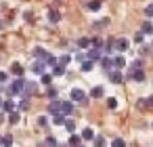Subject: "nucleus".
<instances>
[{
	"label": "nucleus",
	"mask_w": 153,
	"mask_h": 147,
	"mask_svg": "<svg viewBox=\"0 0 153 147\" xmlns=\"http://www.w3.org/2000/svg\"><path fill=\"white\" fill-rule=\"evenodd\" d=\"M0 25H2V23H0Z\"/></svg>",
	"instance_id": "864d4df0"
},
{
	"label": "nucleus",
	"mask_w": 153,
	"mask_h": 147,
	"mask_svg": "<svg viewBox=\"0 0 153 147\" xmlns=\"http://www.w3.org/2000/svg\"><path fill=\"white\" fill-rule=\"evenodd\" d=\"M82 139H84V141H92V139H94V130H92V128H84V130H82Z\"/></svg>",
	"instance_id": "a211bd4d"
},
{
	"label": "nucleus",
	"mask_w": 153,
	"mask_h": 147,
	"mask_svg": "<svg viewBox=\"0 0 153 147\" xmlns=\"http://www.w3.org/2000/svg\"><path fill=\"white\" fill-rule=\"evenodd\" d=\"M61 147H65V145H61Z\"/></svg>",
	"instance_id": "3c124183"
},
{
	"label": "nucleus",
	"mask_w": 153,
	"mask_h": 147,
	"mask_svg": "<svg viewBox=\"0 0 153 147\" xmlns=\"http://www.w3.org/2000/svg\"><path fill=\"white\" fill-rule=\"evenodd\" d=\"M7 78H9V74H4V72H0V84H2V82H7Z\"/></svg>",
	"instance_id": "a18cd8bd"
},
{
	"label": "nucleus",
	"mask_w": 153,
	"mask_h": 147,
	"mask_svg": "<svg viewBox=\"0 0 153 147\" xmlns=\"http://www.w3.org/2000/svg\"><path fill=\"white\" fill-rule=\"evenodd\" d=\"M11 74L17 76V78H23V67H21L19 63H13V65H11Z\"/></svg>",
	"instance_id": "ddd939ff"
},
{
	"label": "nucleus",
	"mask_w": 153,
	"mask_h": 147,
	"mask_svg": "<svg viewBox=\"0 0 153 147\" xmlns=\"http://www.w3.org/2000/svg\"><path fill=\"white\" fill-rule=\"evenodd\" d=\"M65 74V65H55L53 67V76H63Z\"/></svg>",
	"instance_id": "2f4dec72"
},
{
	"label": "nucleus",
	"mask_w": 153,
	"mask_h": 147,
	"mask_svg": "<svg viewBox=\"0 0 153 147\" xmlns=\"http://www.w3.org/2000/svg\"><path fill=\"white\" fill-rule=\"evenodd\" d=\"M25 82L27 80H23V78H17L9 88H7V93L9 95H19V93H23V88H25Z\"/></svg>",
	"instance_id": "f03ea898"
},
{
	"label": "nucleus",
	"mask_w": 153,
	"mask_h": 147,
	"mask_svg": "<svg viewBox=\"0 0 153 147\" xmlns=\"http://www.w3.org/2000/svg\"><path fill=\"white\" fill-rule=\"evenodd\" d=\"M69 97H71L74 103H80V105H86V103H88V97H86V93H84L82 88H71Z\"/></svg>",
	"instance_id": "f257e3e1"
},
{
	"label": "nucleus",
	"mask_w": 153,
	"mask_h": 147,
	"mask_svg": "<svg viewBox=\"0 0 153 147\" xmlns=\"http://www.w3.org/2000/svg\"><path fill=\"white\" fill-rule=\"evenodd\" d=\"M111 147H126V143H124V139H113V143H111Z\"/></svg>",
	"instance_id": "e433bc0d"
},
{
	"label": "nucleus",
	"mask_w": 153,
	"mask_h": 147,
	"mask_svg": "<svg viewBox=\"0 0 153 147\" xmlns=\"http://www.w3.org/2000/svg\"><path fill=\"white\" fill-rule=\"evenodd\" d=\"M109 80H111L113 84H122L124 76H122V72H120V69H111V72H109Z\"/></svg>",
	"instance_id": "423d86ee"
},
{
	"label": "nucleus",
	"mask_w": 153,
	"mask_h": 147,
	"mask_svg": "<svg viewBox=\"0 0 153 147\" xmlns=\"http://www.w3.org/2000/svg\"><path fill=\"white\" fill-rule=\"evenodd\" d=\"M113 67H115V69H122V67H126V59H124L122 55L113 57Z\"/></svg>",
	"instance_id": "f8f14e48"
},
{
	"label": "nucleus",
	"mask_w": 153,
	"mask_h": 147,
	"mask_svg": "<svg viewBox=\"0 0 153 147\" xmlns=\"http://www.w3.org/2000/svg\"><path fill=\"white\" fill-rule=\"evenodd\" d=\"M48 19H51V23H59V21H61V13L53 9V11L48 13Z\"/></svg>",
	"instance_id": "dca6fc26"
},
{
	"label": "nucleus",
	"mask_w": 153,
	"mask_h": 147,
	"mask_svg": "<svg viewBox=\"0 0 153 147\" xmlns=\"http://www.w3.org/2000/svg\"><path fill=\"white\" fill-rule=\"evenodd\" d=\"M80 141H82V137H78V134L71 132V137H69V145H71V147H80Z\"/></svg>",
	"instance_id": "393cba45"
},
{
	"label": "nucleus",
	"mask_w": 153,
	"mask_h": 147,
	"mask_svg": "<svg viewBox=\"0 0 153 147\" xmlns=\"http://www.w3.org/2000/svg\"><path fill=\"white\" fill-rule=\"evenodd\" d=\"M36 93V82H25V88H23V97H30Z\"/></svg>",
	"instance_id": "9d476101"
},
{
	"label": "nucleus",
	"mask_w": 153,
	"mask_h": 147,
	"mask_svg": "<svg viewBox=\"0 0 153 147\" xmlns=\"http://www.w3.org/2000/svg\"><path fill=\"white\" fill-rule=\"evenodd\" d=\"M115 49H117L120 53H124V51L130 49V42H128L126 38H120V40H115Z\"/></svg>",
	"instance_id": "0eeeda50"
},
{
	"label": "nucleus",
	"mask_w": 153,
	"mask_h": 147,
	"mask_svg": "<svg viewBox=\"0 0 153 147\" xmlns=\"http://www.w3.org/2000/svg\"><path fill=\"white\" fill-rule=\"evenodd\" d=\"M90 44H92L90 38H80V40H78V46H80V49H88Z\"/></svg>",
	"instance_id": "c756f323"
},
{
	"label": "nucleus",
	"mask_w": 153,
	"mask_h": 147,
	"mask_svg": "<svg viewBox=\"0 0 153 147\" xmlns=\"http://www.w3.org/2000/svg\"><path fill=\"white\" fill-rule=\"evenodd\" d=\"M128 80H134V82H143V80H145V72H143V69H136V72H128Z\"/></svg>",
	"instance_id": "39448f33"
},
{
	"label": "nucleus",
	"mask_w": 153,
	"mask_h": 147,
	"mask_svg": "<svg viewBox=\"0 0 153 147\" xmlns=\"http://www.w3.org/2000/svg\"><path fill=\"white\" fill-rule=\"evenodd\" d=\"M107 23H109V19H101V21H99V23H94V28H97V30H99V28H105V25H107Z\"/></svg>",
	"instance_id": "c03bdc74"
},
{
	"label": "nucleus",
	"mask_w": 153,
	"mask_h": 147,
	"mask_svg": "<svg viewBox=\"0 0 153 147\" xmlns=\"http://www.w3.org/2000/svg\"><path fill=\"white\" fill-rule=\"evenodd\" d=\"M2 109H4L7 113H11V111H15V101H11V99H7V101H4V105H2Z\"/></svg>",
	"instance_id": "aec40b11"
},
{
	"label": "nucleus",
	"mask_w": 153,
	"mask_h": 147,
	"mask_svg": "<svg viewBox=\"0 0 153 147\" xmlns=\"http://www.w3.org/2000/svg\"><path fill=\"white\" fill-rule=\"evenodd\" d=\"M90 42H92L94 49H103V46H105V42H103L101 38H90Z\"/></svg>",
	"instance_id": "72a5a7b5"
},
{
	"label": "nucleus",
	"mask_w": 153,
	"mask_h": 147,
	"mask_svg": "<svg viewBox=\"0 0 153 147\" xmlns=\"http://www.w3.org/2000/svg\"><path fill=\"white\" fill-rule=\"evenodd\" d=\"M44 65H46V63L38 59V61L32 65V72H34V74H38V76H42V74H46V67H44Z\"/></svg>",
	"instance_id": "20e7f679"
},
{
	"label": "nucleus",
	"mask_w": 153,
	"mask_h": 147,
	"mask_svg": "<svg viewBox=\"0 0 153 147\" xmlns=\"http://www.w3.org/2000/svg\"><path fill=\"white\" fill-rule=\"evenodd\" d=\"M147 103H149V107H153V95H151V97H147Z\"/></svg>",
	"instance_id": "49530a36"
},
{
	"label": "nucleus",
	"mask_w": 153,
	"mask_h": 147,
	"mask_svg": "<svg viewBox=\"0 0 153 147\" xmlns=\"http://www.w3.org/2000/svg\"><path fill=\"white\" fill-rule=\"evenodd\" d=\"M80 67H82V72H90V69L94 67V61H90V59H86L84 63H80Z\"/></svg>",
	"instance_id": "4be33fe9"
},
{
	"label": "nucleus",
	"mask_w": 153,
	"mask_h": 147,
	"mask_svg": "<svg viewBox=\"0 0 153 147\" xmlns=\"http://www.w3.org/2000/svg\"><path fill=\"white\" fill-rule=\"evenodd\" d=\"M69 63V55H61L59 57V65H67Z\"/></svg>",
	"instance_id": "4c0bfd02"
},
{
	"label": "nucleus",
	"mask_w": 153,
	"mask_h": 147,
	"mask_svg": "<svg viewBox=\"0 0 153 147\" xmlns=\"http://www.w3.org/2000/svg\"><path fill=\"white\" fill-rule=\"evenodd\" d=\"M44 145H46V147H57V139H55V137H46Z\"/></svg>",
	"instance_id": "c9c22d12"
},
{
	"label": "nucleus",
	"mask_w": 153,
	"mask_h": 147,
	"mask_svg": "<svg viewBox=\"0 0 153 147\" xmlns=\"http://www.w3.org/2000/svg\"><path fill=\"white\" fill-rule=\"evenodd\" d=\"M46 97H48L51 101H55V99H57V88H53V86H46Z\"/></svg>",
	"instance_id": "c85d7f7f"
},
{
	"label": "nucleus",
	"mask_w": 153,
	"mask_h": 147,
	"mask_svg": "<svg viewBox=\"0 0 153 147\" xmlns=\"http://www.w3.org/2000/svg\"><path fill=\"white\" fill-rule=\"evenodd\" d=\"M92 143H94V147H105V137L103 134H97L92 139Z\"/></svg>",
	"instance_id": "a878e982"
},
{
	"label": "nucleus",
	"mask_w": 153,
	"mask_h": 147,
	"mask_svg": "<svg viewBox=\"0 0 153 147\" xmlns=\"http://www.w3.org/2000/svg\"><path fill=\"white\" fill-rule=\"evenodd\" d=\"M101 65H103V69L111 72V67H113V59H111V57H103V59H101Z\"/></svg>",
	"instance_id": "2eb2a0df"
},
{
	"label": "nucleus",
	"mask_w": 153,
	"mask_h": 147,
	"mask_svg": "<svg viewBox=\"0 0 153 147\" xmlns=\"http://www.w3.org/2000/svg\"><path fill=\"white\" fill-rule=\"evenodd\" d=\"M107 107H109V109H115V107H117V101H115L113 97H111V99H107Z\"/></svg>",
	"instance_id": "58836bf2"
},
{
	"label": "nucleus",
	"mask_w": 153,
	"mask_h": 147,
	"mask_svg": "<svg viewBox=\"0 0 153 147\" xmlns=\"http://www.w3.org/2000/svg\"><path fill=\"white\" fill-rule=\"evenodd\" d=\"M44 63H46V65H53V67H55V65H59V59H57V57H53V55H48V57L44 59Z\"/></svg>",
	"instance_id": "7c9ffc66"
},
{
	"label": "nucleus",
	"mask_w": 153,
	"mask_h": 147,
	"mask_svg": "<svg viewBox=\"0 0 153 147\" xmlns=\"http://www.w3.org/2000/svg\"><path fill=\"white\" fill-rule=\"evenodd\" d=\"M143 38H145V34H143V32H136V34H134V42H138V44H140V42H143Z\"/></svg>",
	"instance_id": "ea45409f"
},
{
	"label": "nucleus",
	"mask_w": 153,
	"mask_h": 147,
	"mask_svg": "<svg viewBox=\"0 0 153 147\" xmlns=\"http://www.w3.org/2000/svg\"><path fill=\"white\" fill-rule=\"evenodd\" d=\"M11 145H13V137H11V134H7V137H4V145H2V147H11Z\"/></svg>",
	"instance_id": "79ce46f5"
},
{
	"label": "nucleus",
	"mask_w": 153,
	"mask_h": 147,
	"mask_svg": "<svg viewBox=\"0 0 153 147\" xmlns=\"http://www.w3.org/2000/svg\"><path fill=\"white\" fill-rule=\"evenodd\" d=\"M38 124H40V126H48V118H46V116H40V118H38Z\"/></svg>",
	"instance_id": "a19ab883"
},
{
	"label": "nucleus",
	"mask_w": 153,
	"mask_h": 147,
	"mask_svg": "<svg viewBox=\"0 0 153 147\" xmlns=\"http://www.w3.org/2000/svg\"><path fill=\"white\" fill-rule=\"evenodd\" d=\"M113 46H115V40H113V38H109V40L105 42L103 51H105V53H111V51H113Z\"/></svg>",
	"instance_id": "bb28decb"
},
{
	"label": "nucleus",
	"mask_w": 153,
	"mask_h": 147,
	"mask_svg": "<svg viewBox=\"0 0 153 147\" xmlns=\"http://www.w3.org/2000/svg\"><path fill=\"white\" fill-rule=\"evenodd\" d=\"M48 113H53V116L61 113V101H51V105H48Z\"/></svg>",
	"instance_id": "1a4fd4ad"
},
{
	"label": "nucleus",
	"mask_w": 153,
	"mask_h": 147,
	"mask_svg": "<svg viewBox=\"0 0 153 147\" xmlns=\"http://www.w3.org/2000/svg\"><path fill=\"white\" fill-rule=\"evenodd\" d=\"M0 145H4V137H0Z\"/></svg>",
	"instance_id": "de8ad7c7"
},
{
	"label": "nucleus",
	"mask_w": 153,
	"mask_h": 147,
	"mask_svg": "<svg viewBox=\"0 0 153 147\" xmlns=\"http://www.w3.org/2000/svg\"><path fill=\"white\" fill-rule=\"evenodd\" d=\"M145 15H147L149 19L153 17V4H147V9H145Z\"/></svg>",
	"instance_id": "37998d69"
},
{
	"label": "nucleus",
	"mask_w": 153,
	"mask_h": 147,
	"mask_svg": "<svg viewBox=\"0 0 153 147\" xmlns=\"http://www.w3.org/2000/svg\"><path fill=\"white\" fill-rule=\"evenodd\" d=\"M53 78H55L53 74H42V76H40V82H42L44 86H51V84H53Z\"/></svg>",
	"instance_id": "f3484780"
},
{
	"label": "nucleus",
	"mask_w": 153,
	"mask_h": 147,
	"mask_svg": "<svg viewBox=\"0 0 153 147\" xmlns=\"http://www.w3.org/2000/svg\"><path fill=\"white\" fill-rule=\"evenodd\" d=\"M2 120H4V113H0V122H2Z\"/></svg>",
	"instance_id": "09e8293b"
},
{
	"label": "nucleus",
	"mask_w": 153,
	"mask_h": 147,
	"mask_svg": "<svg viewBox=\"0 0 153 147\" xmlns=\"http://www.w3.org/2000/svg\"><path fill=\"white\" fill-rule=\"evenodd\" d=\"M136 69H143V61H140V59L132 61V63H130V69H128V72H136Z\"/></svg>",
	"instance_id": "cd10ccee"
},
{
	"label": "nucleus",
	"mask_w": 153,
	"mask_h": 147,
	"mask_svg": "<svg viewBox=\"0 0 153 147\" xmlns=\"http://www.w3.org/2000/svg\"><path fill=\"white\" fill-rule=\"evenodd\" d=\"M19 109H21V111H27V109H30V99H27V97L19 103Z\"/></svg>",
	"instance_id": "f704fd0d"
},
{
	"label": "nucleus",
	"mask_w": 153,
	"mask_h": 147,
	"mask_svg": "<svg viewBox=\"0 0 153 147\" xmlns=\"http://www.w3.org/2000/svg\"><path fill=\"white\" fill-rule=\"evenodd\" d=\"M88 59L94 61V63L101 61V59H103V49H90V51H88Z\"/></svg>",
	"instance_id": "7ed1b4c3"
},
{
	"label": "nucleus",
	"mask_w": 153,
	"mask_h": 147,
	"mask_svg": "<svg viewBox=\"0 0 153 147\" xmlns=\"http://www.w3.org/2000/svg\"><path fill=\"white\" fill-rule=\"evenodd\" d=\"M65 120H67V118H65L63 113H57V116H53V122H55L57 126H63V124H65Z\"/></svg>",
	"instance_id": "b1692460"
},
{
	"label": "nucleus",
	"mask_w": 153,
	"mask_h": 147,
	"mask_svg": "<svg viewBox=\"0 0 153 147\" xmlns=\"http://www.w3.org/2000/svg\"><path fill=\"white\" fill-rule=\"evenodd\" d=\"M2 105H4V101H2V99H0V107H2Z\"/></svg>",
	"instance_id": "8fccbe9b"
},
{
	"label": "nucleus",
	"mask_w": 153,
	"mask_h": 147,
	"mask_svg": "<svg viewBox=\"0 0 153 147\" xmlns=\"http://www.w3.org/2000/svg\"><path fill=\"white\" fill-rule=\"evenodd\" d=\"M103 7V0H90V2H88V9L90 11H99Z\"/></svg>",
	"instance_id": "412c9836"
},
{
	"label": "nucleus",
	"mask_w": 153,
	"mask_h": 147,
	"mask_svg": "<svg viewBox=\"0 0 153 147\" xmlns=\"http://www.w3.org/2000/svg\"><path fill=\"white\" fill-rule=\"evenodd\" d=\"M140 32L147 34V36H151V34H153V23H151V21H145L143 28H140Z\"/></svg>",
	"instance_id": "6ab92c4d"
},
{
	"label": "nucleus",
	"mask_w": 153,
	"mask_h": 147,
	"mask_svg": "<svg viewBox=\"0 0 153 147\" xmlns=\"http://www.w3.org/2000/svg\"><path fill=\"white\" fill-rule=\"evenodd\" d=\"M63 126H65V130H67V132H74V130H76V122H74V120H65V124H63Z\"/></svg>",
	"instance_id": "473e14b6"
},
{
	"label": "nucleus",
	"mask_w": 153,
	"mask_h": 147,
	"mask_svg": "<svg viewBox=\"0 0 153 147\" xmlns=\"http://www.w3.org/2000/svg\"><path fill=\"white\" fill-rule=\"evenodd\" d=\"M34 57H38L40 61H44V59L48 57V53H46L44 49H40V46H36V49H34Z\"/></svg>",
	"instance_id": "4468645a"
},
{
	"label": "nucleus",
	"mask_w": 153,
	"mask_h": 147,
	"mask_svg": "<svg viewBox=\"0 0 153 147\" xmlns=\"http://www.w3.org/2000/svg\"><path fill=\"white\" fill-rule=\"evenodd\" d=\"M74 111V103L71 101H61V113L63 116H69Z\"/></svg>",
	"instance_id": "6e6552de"
},
{
	"label": "nucleus",
	"mask_w": 153,
	"mask_h": 147,
	"mask_svg": "<svg viewBox=\"0 0 153 147\" xmlns=\"http://www.w3.org/2000/svg\"><path fill=\"white\" fill-rule=\"evenodd\" d=\"M7 120H9V124H17V122H19V111H17V109H15V111H11Z\"/></svg>",
	"instance_id": "5701e85b"
},
{
	"label": "nucleus",
	"mask_w": 153,
	"mask_h": 147,
	"mask_svg": "<svg viewBox=\"0 0 153 147\" xmlns=\"http://www.w3.org/2000/svg\"><path fill=\"white\" fill-rule=\"evenodd\" d=\"M80 147H84V145H80Z\"/></svg>",
	"instance_id": "603ef678"
},
{
	"label": "nucleus",
	"mask_w": 153,
	"mask_h": 147,
	"mask_svg": "<svg viewBox=\"0 0 153 147\" xmlns=\"http://www.w3.org/2000/svg\"><path fill=\"white\" fill-rule=\"evenodd\" d=\"M103 95H105V88L103 86H92V90H90V97L92 99H101Z\"/></svg>",
	"instance_id": "9b49d317"
}]
</instances>
